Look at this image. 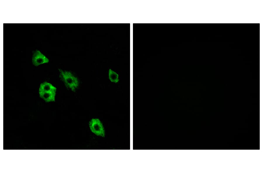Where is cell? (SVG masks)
<instances>
[{
    "label": "cell",
    "mask_w": 263,
    "mask_h": 173,
    "mask_svg": "<svg viewBox=\"0 0 263 173\" xmlns=\"http://www.w3.org/2000/svg\"><path fill=\"white\" fill-rule=\"evenodd\" d=\"M60 72V78L66 86L75 91L79 85V82L77 77L69 71H63L59 69Z\"/></svg>",
    "instance_id": "obj_1"
},
{
    "label": "cell",
    "mask_w": 263,
    "mask_h": 173,
    "mask_svg": "<svg viewBox=\"0 0 263 173\" xmlns=\"http://www.w3.org/2000/svg\"><path fill=\"white\" fill-rule=\"evenodd\" d=\"M89 126L91 131L96 135L103 137H105L104 128L99 119H92L89 122Z\"/></svg>",
    "instance_id": "obj_2"
},
{
    "label": "cell",
    "mask_w": 263,
    "mask_h": 173,
    "mask_svg": "<svg viewBox=\"0 0 263 173\" xmlns=\"http://www.w3.org/2000/svg\"><path fill=\"white\" fill-rule=\"evenodd\" d=\"M32 53V63L34 66H37L49 62V59L39 50H36L33 51Z\"/></svg>",
    "instance_id": "obj_3"
},
{
    "label": "cell",
    "mask_w": 263,
    "mask_h": 173,
    "mask_svg": "<svg viewBox=\"0 0 263 173\" xmlns=\"http://www.w3.org/2000/svg\"><path fill=\"white\" fill-rule=\"evenodd\" d=\"M56 91L39 92L40 97L46 102L55 101Z\"/></svg>",
    "instance_id": "obj_4"
},
{
    "label": "cell",
    "mask_w": 263,
    "mask_h": 173,
    "mask_svg": "<svg viewBox=\"0 0 263 173\" xmlns=\"http://www.w3.org/2000/svg\"><path fill=\"white\" fill-rule=\"evenodd\" d=\"M56 88L51 84L47 82L41 83L39 88V92L56 91Z\"/></svg>",
    "instance_id": "obj_5"
},
{
    "label": "cell",
    "mask_w": 263,
    "mask_h": 173,
    "mask_svg": "<svg viewBox=\"0 0 263 173\" xmlns=\"http://www.w3.org/2000/svg\"><path fill=\"white\" fill-rule=\"evenodd\" d=\"M109 77L110 80L112 82L117 83L119 80L118 74L111 69H110L109 70Z\"/></svg>",
    "instance_id": "obj_6"
}]
</instances>
